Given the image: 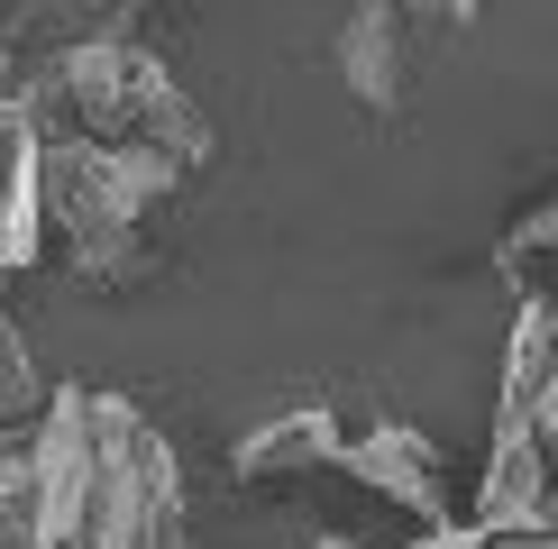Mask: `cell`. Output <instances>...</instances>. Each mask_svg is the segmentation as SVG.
I'll use <instances>...</instances> for the list:
<instances>
[{"mask_svg": "<svg viewBox=\"0 0 558 549\" xmlns=\"http://www.w3.org/2000/svg\"><path fill=\"white\" fill-rule=\"evenodd\" d=\"M137 19L64 46V56H46V64L0 74V91H10L37 129H83V137H120V147H156V156H174V166L193 174L202 156H211V120H202V101L183 91L174 64L137 37Z\"/></svg>", "mask_w": 558, "mask_h": 549, "instance_id": "1", "label": "cell"}, {"mask_svg": "<svg viewBox=\"0 0 558 549\" xmlns=\"http://www.w3.org/2000/svg\"><path fill=\"white\" fill-rule=\"evenodd\" d=\"M74 549H193L183 457L129 394H92V503Z\"/></svg>", "mask_w": 558, "mask_h": 549, "instance_id": "2", "label": "cell"}, {"mask_svg": "<svg viewBox=\"0 0 558 549\" xmlns=\"http://www.w3.org/2000/svg\"><path fill=\"white\" fill-rule=\"evenodd\" d=\"M183 183L174 156L120 147V137H83V129H37V193H46V239L64 257L83 247H120L147 239V211Z\"/></svg>", "mask_w": 558, "mask_h": 549, "instance_id": "3", "label": "cell"}, {"mask_svg": "<svg viewBox=\"0 0 558 549\" xmlns=\"http://www.w3.org/2000/svg\"><path fill=\"white\" fill-rule=\"evenodd\" d=\"M19 467H28L37 549H74L92 503V394H46V412L19 430Z\"/></svg>", "mask_w": 558, "mask_h": 549, "instance_id": "4", "label": "cell"}, {"mask_svg": "<svg viewBox=\"0 0 558 549\" xmlns=\"http://www.w3.org/2000/svg\"><path fill=\"white\" fill-rule=\"evenodd\" d=\"M412 74H422V28L403 19V0H348V28H339V83L357 91L376 120L412 101Z\"/></svg>", "mask_w": 558, "mask_h": 549, "instance_id": "5", "label": "cell"}, {"mask_svg": "<svg viewBox=\"0 0 558 549\" xmlns=\"http://www.w3.org/2000/svg\"><path fill=\"white\" fill-rule=\"evenodd\" d=\"M330 476H357V486H376L393 513H412V522H449L439 449H430L412 422H376V430H357V440H339V467H330Z\"/></svg>", "mask_w": 558, "mask_h": 549, "instance_id": "6", "label": "cell"}, {"mask_svg": "<svg viewBox=\"0 0 558 549\" xmlns=\"http://www.w3.org/2000/svg\"><path fill=\"white\" fill-rule=\"evenodd\" d=\"M339 412L330 403H284L266 430H247L239 440V476L247 486H275V476H330L339 467Z\"/></svg>", "mask_w": 558, "mask_h": 549, "instance_id": "7", "label": "cell"}, {"mask_svg": "<svg viewBox=\"0 0 558 549\" xmlns=\"http://www.w3.org/2000/svg\"><path fill=\"white\" fill-rule=\"evenodd\" d=\"M120 19H137V0H10V19H0V74L46 64V56H64V46L120 28Z\"/></svg>", "mask_w": 558, "mask_h": 549, "instance_id": "8", "label": "cell"}, {"mask_svg": "<svg viewBox=\"0 0 558 549\" xmlns=\"http://www.w3.org/2000/svg\"><path fill=\"white\" fill-rule=\"evenodd\" d=\"M37 412H46V385H37V366H28V349H19V330H10V303H0V440H19Z\"/></svg>", "mask_w": 558, "mask_h": 549, "instance_id": "9", "label": "cell"}, {"mask_svg": "<svg viewBox=\"0 0 558 549\" xmlns=\"http://www.w3.org/2000/svg\"><path fill=\"white\" fill-rule=\"evenodd\" d=\"M504 266H513V284H522V274H531V284H558V193L504 229Z\"/></svg>", "mask_w": 558, "mask_h": 549, "instance_id": "10", "label": "cell"}, {"mask_svg": "<svg viewBox=\"0 0 558 549\" xmlns=\"http://www.w3.org/2000/svg\"><path fill=\"white\" fill-rule=\"evenodd\" d=\"M476 522H412L403 540H357V532H312V549H476Z\"/></svg>", "mask_w": 558, "mask_h": 549, "instance_id": "11", "label": "cell"}, {"mask_svg": "<svg viewBox=\"0 0 558 549\" xmlns=\"http://www.w3.org/2000/svg\"><path fill=\"white\" fill-rule=\"evenodd\" d=\"M0 549H37V522H28V467H19V440L0 457Z\"/></svg>", "mask_w": 558, "mask_h": 549, "instance_id": "12", "label": "cell"}, {"mask_svg": "<svg viewBox=\"0 0 558 549\" xmlns=\"http://www.w3.org/2000/svg\"><path fill=\"white\" fill-rule=\"evenodd\" d=\"M476 10H485V0H403V19H412L422 37H468Z\"/></svg>", "mask_w": 558, "mask_h": 549, "instance_id": "13", "label": "cell"}, {"mask_svg": "<svg viewBox=\"0 0 558 549\" xmlns=\"http://www.w3.org/2000/svg\"><path fill=\"white\" fill-rule=\"evenodd\" d=\"M531 430H541V449L558 457V357H549V376H541V394H531Z\"/></svg>", "mask_w": 558, "mask_h": 549, "instance_id": "14", "label": "cell"}, {"mask_svg": "<svg viewBox=\"0 0 558 549\" xmlns=\"http://www.w3.org/2000/svg\"><path fill=\"white\" fill-rule=\"evenodd\" d=\"M476 549H558V532H485Z\"/></svg>", "mask_w": 558, "mask_h": 549, "instance_id": "15", "label": "cell"}]
</instances>
